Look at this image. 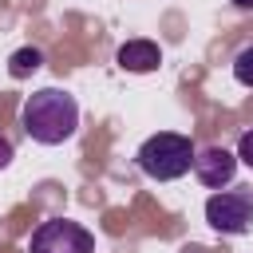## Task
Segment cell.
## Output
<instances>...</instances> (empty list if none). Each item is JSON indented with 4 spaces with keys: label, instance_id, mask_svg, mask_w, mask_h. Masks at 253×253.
<instances>
[{
    "label": "cell",
    "instance_id": "5",
    "mask_svg": "<svg viewBox=\"0 0 253 253\" xmlns=\"http://www.w3.org/2000/svg\"><path fill=\"white\" fill-rule=\"evenodd\" d=\"M194 174H198V182L206 190H221L237 174V154L225 150V146H206V150L194 154Z\"/></svg>",
    "mask_w": 253,
    "mask_h": 253
},
{
    "label": "cell",
    "instance_id": "9",
    "mask_svg": "<svg viewBox=\"0 0 253 253\" xmlns=\"http://www.w3.org/2000/svg\"><path fill=\"white\" fill-rule=\"evenodd\" d=\"M237 162H245L253 170V126L241 130V138H237Z\"/></svg>",
    "mask_w": 253,
    "mask_h": 253
},
{
    "label": "cell",
    "instance_id": "4",
    "mask_svg": "<svg viewBox=\"0 0 253 253\" xmlns=\"http://www.w3.org/2000/svg\"><path fill=\"white\" fill-rule=\"evenodd\" d=\"M206 221L217 233H249L253 229V190H213L206 198Z\"/></svg>",
    "mask_w": 253,
    "mask_h": 253
},
{
    "label": "cell",
    "instance_id": "6",
    "mask_svg": "<svg viewBox=\"0 0 253 253\" xmlns=\"http://www.w3.org/2000/svg\"><path fill=\"white\" fill-rule=\"evenodd\" d=\"M119 67L123 71H134V75H142V71H154L158 63H162V51H158V43H150V40H130V43H123L119 47Z\"/></svg>",
    "mask_w": 253,
    "mask_h": 253
},
{
    "label": "cell",
    "instance_id": "1",
    "mask_svg": "<svg viewBox=\"0 0 253 253\" xmlns=\"http://www.w3.org/2000/svg\"><path fill=\"white\" fill-rule=\"evenodd\" d=\"M20 123H24L32 142L59 146L79 130V103H75V95L59 91V87H43V91H32L24 99Z\"/></svg>",
    "mask_w": 253,
    "mask_h": 253
},
{
    "label": "cell",
    "instance_id": "8",
    "mask_svg": "<svg viewBox=\"0 0 253 253\" xmlns=\"http://www.w3.org/2000/svg\"><path fill=\"white\" fill-rule=\"evenodd\" d=\"M233 79L241 87H253V43H245L237 55H233Z\"/></svg>",
    "mask_w": 253,
    "mask_h": 253
},
{
    "label": "cell",
    "instance_id": "10",
    "mask_svg": "<svg viewBox=\"0 0 253 253\" xmlns=\"http://www.w3.org/2000/svg\"><path fill=\"white\" fill-rule=\"evenodd\" d=\"M12 158H16V150H12V138H8V134H0V170H4Z\"/></svg>",
    "mask_w": 253,
    "mask_h": 253
},
{
    "label": "cell",
    "instance_id": "2",
    "mask_svg": "<svg viewBox=\"0 0 253 253\" xmlns=\"http://www.w3.org/2000/svg\"><path fill=\"white\" fill-rule=\"evenodd\" d=\"M194 154H198V146H194L190 134L158 130V134H150V138L138 146L134 158H138V170H142L146 178H154V182H174V178H182V174L194 170Z\"/></svg>",
    "mask_w": 253,
    "mask_h": 253
},
{
    "label": "cell",
    "instance_id": "7",
    "mask_svg": "<svg viewBox=\"0 0 253 253\" xmlns=\"http://www.w3.org/2000/svg\"><path fill=\"white\" fill-rule=\"evenodd\" d=\"M40 63H43L40 47H20V51H12V59H8V75H12V79H28L32 71H40Z\"/></svg>",
    "mask_w": 253,
    "mask_h": 253
},
{
    "label": "cell",
    "instance_id": "11",
    "mask_svg": "<svg viewBox=\"0 0 253 253\" xmlns=\"http://www.w3.org/2000/svg\"><path fill=\"white\" fill-rule=\"evenodd\" d=\"M233 8H241V12H253V0H233Z\"/></svg>",
    "mask_w": 253,
    "mask_h": 253
},
{
    "label": "cell",
    "instance_id": "3",
    "mask_svg": "<svg viewBox=\"0 0 253 253\" xmlns=\"http://www.w3.org/2000/svg\"><path fill=\"white\" fill-rule=\"evenodd\" d=\"M28 253H95V233L71 217H47L32 229Z\"/></svg>",
    "mask_w": 253,
    "mask_h": 253
}]
</instances>
